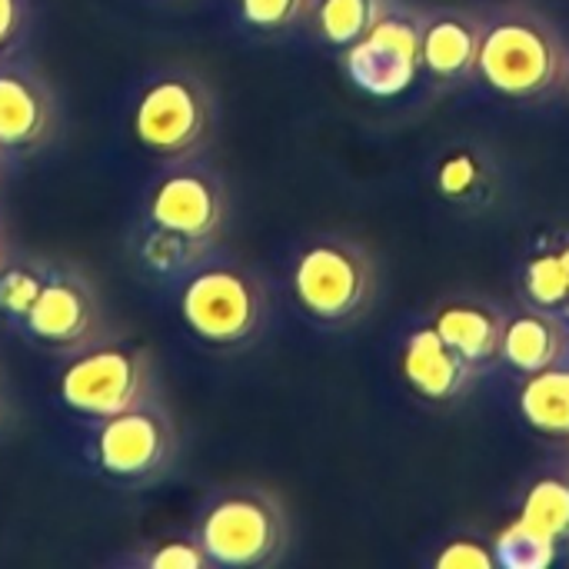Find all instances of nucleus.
I'll list each match as a JSON object with an SVG mask.
<instances>
[{"label": "nucleus", "instance_id": "obj_1", "mask_svg": "<svg viewBox=\"0 0 569 569\" xmlns=\"http://www.w3.org/2000/svg\"><path fill=\"white\" fill-rule=\"evenodd\" d=\"M217 123V97L190 67H160L147 73L127 103V130L133 143L160 160L200 157Z\"/></svg>", "mask_w": 569, "mask_h": 569}, {"label": "nucleus", "instance_id": "obj_2", "mask_svg": "<svg viewBox=\"0 0 569 569\" xmlns=\"http://www.w3.org/2000/svg\"><path fill=\"white\" fill-rule=\"evenodd\" d=\"M153 400H160L157 360L150 347L127 337L103 333L67 357L57 373V403L83 423H97Z\"/></svg>", "mask_w": 569, "mask_h": 569}, {"label": "nucleus", "instance_id": "obj_3", "mask_svg": "<svg viewBox=\"0 0 569 569\" xmlns=\"http://www.w3.org/2000/svg\"><path fill=\"white\" fill-rule=\"evenodd\" d=\"M177 313L203 347L237 350L263 330L267 287L250 267L210 253L177 283Z\"/></svg>", "mask_w": 569, "mask_h": 569}, {"label": "nucleus", "instance_id": "obj_4", "mask_svg": "<svg viewBox=\"0 0 569 569\" xmlns=\"http://www.w3.org/2000/svg\"><path fill=\"white\" fill-rule=\"evenodd\" d=\"M193 533L210 563L223 569L270 567L283 557L290 523L283 503L257 483H230L197 507Z\"/></svg>", "mask_w": 569, "mask_h": 569}, {"label": "nucleus", "instance_id": "obj_5", "mask_svg": "<svg viewBox=\"0 0 569 569\" xmlns=\"http://www.w3.org/2000/svg\"><path fill=\"white\" fill-rule=\"evenodd\" d=\"M180 453V433L163 400L90 423L87 457L93 470L120 490H147L160 483Z\"/></svg>", "mask_w": 569, "mask_h": 569}, {"label": "nucleus", "instance_id": "obj_6", "mask_svg": "<svg viewBox=\"0 0 569 569\" xmlns=\"http://www.w3.org/2000/svg\"><path fill=\"white\" fill-rule=\"evenodd\" d=\"M567 67V50L557 27L530 10H510L483 23L477 73L503 97H540Z\"/></svg>", "mask_w": 569, "mask_h": 569}, {"label": "nucleus", "instance_id": "obj_7", "mask_svg": "<svg viewBox=\"0 0 569 569\" xmlns=\"http://www.w3.org/2000/svg\"><path fill=\"white\" fill-rule=\"evenodd\" d=\"M227 217H230V200H227L223 177L210 163L187 157V160L163 163L150 177V183L140 193L137 220L167 230L173 237L217 247Z\"/></svg>", "mask_w": 569, "mask_h": 569}, {"label": "nucleus", "instance_id": "obj_8", "mask_svg": "<svg viewBox=\"0 0 569 569\" xmlns=\"http://www.w3.org/2000/svg\"><path fill=\"white\" fill-rule=\"evenodd\" d=\"M290 287L313 320L343 323L373 297V260L360 243L323 237L297 253Z\"/></svg>", "mask_w": 569, "mask_h": 569}, {"label": "nucleus", "instance_id": "obj_9", "mask_svg": "<svg viewBox=\"0 0 569 569\" xmlns=\"http://www.w3.org/2000/svg\"><path fill=\"white\" fill-rule=\"evenodd\" d=\"M27 343L50 357H73L77 350L100 340L103 330V300L97 283L83 267L70 260H50L40 297L33 300L27 320L17 330Z\"/></svg>", "mask_w": 569, "mask_h": 569}, {"label": "nucleus", "instance_id": "obj_10", "mask_svg": "<svg viewBox=\"0 0 569 569\" xmlns=\"http://www.w3.org/2000/svg\"><path fill=\"white\" fill-rule=\"evenodd\" d=\"M343 70L370 97L390 100L407 93L423 70V17L383 10L360 40L343 47Z\"/></svg>", "mask_w": 569, "mask_h": 569}, {"label": "nucleus", "instance_id": "obj_11", "mask_svg": "<svg viewBox=\"0 0 569 569\" xmlns=\"http://www.w3.org/2000/svg\"><path fill=\"white\" fill-rule=\"evenodd\" d=\"M60 97L50 77L23 53L0 57V153L30 160L60 137Z\"/></svg>", "mask_w": 569, "mask_h": 569}, {"label": "nucleus", "instance_id": "obj_12", "mask_svg": "<svg viewBox=\"0 0 569 569\" xmlns=\"http://www.w3.org/2000/svg\"><path fill=\"white\" fill-rule=\"evenodd\" d=\"M403 377L427 400H453L467 390L473 363H467L433 327H423L403 347Z\"/></svg>", "mask_w": 569, "mask_h": 569}, {"label": "nucleus", "instance_id": "obj_13", "mask_svg": "<svg viewBox=\"0 0 569 569\" xmlns=\"http://www.w3.org/2000/svg\"><path fill=\"white\" fill-rule=\"evenodd\" d=\"M483 20L467 10H437L423 17V67L440 80H460L477 70Z\"/></svg>", "mask_w": 569, "mask_h": 569}, {"label": "nucleus", "instance_id": "obj_14", "mask_svg": "<svg viewBox=\"0 0 569 569\" xmlns=\"http://www.w3.org/2000/svg\"><path fill=\"white\" fill-rule=\"evenodd\" d=\"M503 327H507V320L500 317V310L477 303V300L443 303L433 317V330L473 367L500 357Z\"/></svg>", "mask_w": 569, "mask_h": 569}, {"label": "nucleus", "instance_id": "obj_15", "mask_svg": "<svg viewBox=\"0 0 569 569\" xmlns=\"http://www.w3.org/2000/svg\"><path fill=\"white\" fill-rule=\"evenodd\" d=\"M563 350H567V333H563V323L550 310L520 313L507 320L503 327L500 357L520 373H537V370L560 363Z\"/></svg>", "mask_w": 569, "mask_h": 569}, {"label": "nucleus", "instance_id": "obj_16", "mask_svg": "<svg viewBox=\"0 0 569 569\" xmlns=\"http://www.w3.org/2000/svg\"><path fill=\"white\" fill-rule=\"evenodd\" d=\"M130 253L147 277H157L163 283H170V280L180 283L200 260H207L213 253V247L173 237L167 230H157L143 220H137V227L130 230Z\"/></svg>", "mask_w": 569, "mask_h": 569}, {"label": "nucleus", "instance_id": "obj_17", "mask_svg": "<svg viewBox=\"0 0 569 569\" xmlns=\"http://www.w3.org/2000/svg\"><path fill=\"white\" fill-rule=\"evenodd\" d=\"M520 413L543 437H569V367L527 373L520 387Z\"/></svg>", "mask_w": 569, "mask_h": 569}, {"label": "nucleus", "instance_id": "obj_18", "mask_svg": "<svg viewBox=\"0 0 569 569\" xmlns=\"http://www.w3.org/2000/svg\"><path fill=\"white\" fill-rule=\"evenodd\" d=\"M107 567L117 569H210V557L200 547L197 533H157L150 540H137L123 553L110 557Z\"/></svg>", "mask_w": 569, "mask_h": 569}, {"label": "nucleus", "instance_id": "obj_19", "mask_svg": "<svg viewBox=\"0 0 569 569\" xmlns=\"http://www.w3.org/2000/svg\"><path fill=\"white\" fill-rule=\"evenodd\" d=\"M47 273L50 260L37 253H10V260L0 267V320L10 330H20V323L27 320Z\"/></svg>", "mask_w": 569, "mask_h": 569}, {"label": "nucleus", "instance_id": "obj_20", "mask_svg": "<svg viewBox=\"0 0 569 569\" xmlns=\"http://www.w3.org/2000/svg\"><path fill=\"white\" fill-rule=\"evenodd\" d=\"M387 10V0H313L310 20L323 43L350 47L360 40Z\"/></svg>", "mask_w": 569, "mask_h": 569}, {"label": "nucleus", "instance_id": "obj_21", "mask_svg": "<svg viewBox=\"0 0 569 569\" xmlns=\"http://www.w3.org/2000/svg\"><path fill=\"white\" fill-rule=\"evenodd\" d=\"M520 520L533 530L553 537L557 543L569 540V477L537 480L520 507Z\"/></svg>", "mask_w": 569, "mask_h": 569}, {"label": "nucleus", "instance_id": "obj_22", "mask_svg": "<svg viewBox=\"0 0 569 569\" xmlns=\"http://www.w3.org/2000/svg\"><path fill=\"white\" fill-rule=\"evenodd\" d=\"M557 547L560 543L553 537L533 530L523 520L503 527L500 537L493 540L497 563L503 569H550L557 563Z\"/></svg>", "mask_w": 569, "mask_h": 569}, {"label": "nucleus", "instance_id": "obj_23", "mask_svg": "<svg viewBox=\"0 0 569 569\" xmlns=\"http://www.w3.org/2000/svg\"><path fill=\"white\" fill-rule=\"evenodd\" d=\"M523 287H527V297L533 300L537 310H567L569 307V273L563 267V257L560 250H543L537 253L527 270H523Z\"/></svg>", "mask_w": 569, "mask_h": 569}, {"label": "nucleus", "instance_id": "obj_24", "mask_svg": "<svg viewBox=\"0 0 569 569\" xmlns=\"http://www.w3.org/2000/svg\"><path fill=\"white\" fill-rule=\"evenodd\" d=\"M483 183H487V163L470 147L450 150L437 167V187L450 200H460V203L473 200L483 190Z\"/></svg>", "mask_w": 569, "mask_h": 569}, {"label": "nucleus", "instance_id": "obj_25", "mask_svg": "<svg viewBox=\"0 0 569 569\" xmlns=\"http://www.w3.org/2000/svg\"><path fill=\"white\" fill-rule=\"evenodd\" d=\"M313 0H233L237 20L253 33H283L310 17Z\"/></svg>", "mask_w": 569, "mask_h": 569}, {"label": "nucleus", "instance_id": "obj_26", "mask_svg": "<svg viewBox=\"0 0 569 569\" xmlns=\"http://www.w3.org/2000/svg\"><path fill=\"white\" fill-rule=\"evenodd\" d=\"M433 563L440 569H493L497 563V553L493 547H487L483 540H473V537H457L450 540L437 557Z\"/></svg>", "mask_w": 569, "mask_h": 569}, {"label": "nucleus", "instance_id": "obj_27", "mask_svg": "<svg viewBox=\"0 0 569 569\" xmlns=\"http://www.w3.org/2000/svg\"><path fill=\"white\" fill-rule=\"evenodd\" d=\"M33 23V0H0V57L23 50Z\"/></svg>", "mask_w": 569, "mask_h": 569}, {"label": "nucleus", "instance_id": "obj_28", "mask_svg": "<svg viewBox=\"0 0 569 569\" xmlns=\"http://www.w3.org/2000/svg\"><path fill=\"white\" fill-rule=\"evenodd\" d=\"M10 253H13V250H10V237H7V223H3V213H0V267H3L7 260H10Z\"/></svg>", "mask_w": 569, "mask_h": 569}, {"label": "nucleus", "instance_id": "obj_29", "mask_svg": "<svg viewBox=\"0 0 569 569\" xmlns=\"http://www.w3.org/2000/svg\"><path fill=\"white\" fill-rule=\"evenodd\" d=\"M7 420V393H3V383H0V427Z\"/></svg>", "mask_w": 569, "mask_h": 569}, {"label": "nucleus", "instance_id": "obj_30", "mask_svg": "<svg viewBox=\"0 0 569 569\" xmlns=\"http://www.w3.org/2000/svg\"><path fill=\"white\" fill-rule=\"evenodd\" d=\"M560 257H563V267H567V273H569V243L560 247Z\"/></svg>", "mask_w": 569, "mask_h": 569}, {"label": "nucleus", "instance_id": "obj_31", "mask_svg": "<svg viewBox=\"0 0 569 569\" xmlns=\"http://www.w3.org/2000/svg\"><path fill=\"white\" fill-rule=\"evenodd\" d=\"M7 163H10V160H7V157L0 153V177H3V167H7Z\"/></svg>", "mask_w": 569, "mask_h": 569}]
</instances>
